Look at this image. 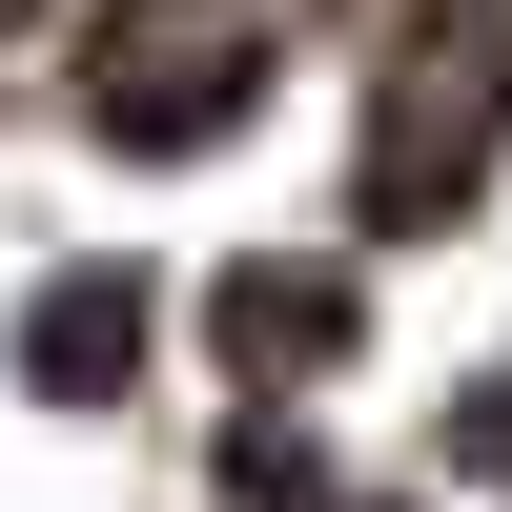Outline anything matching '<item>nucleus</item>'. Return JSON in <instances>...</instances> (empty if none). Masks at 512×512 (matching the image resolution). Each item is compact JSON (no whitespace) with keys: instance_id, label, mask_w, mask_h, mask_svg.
<instances>
[{"instance_id":"nucleus-1","label":"nucleus","mask_w":512,"mask_h":512,"mask_svg":"<svg viewBox=\"0 0 512 512\" xmlns=\"http://www.w3.org/2000/svg\"><path fill=\"white\" fill-rule=\"evenodd\" d=\"M123 349H144V328H123V287H41V349H21V369H41V390H103Z\"/></svg>"}]
</instances>
